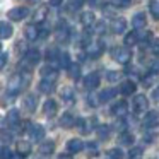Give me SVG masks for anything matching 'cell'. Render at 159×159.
<instances>
[{
  "label": "cell",
  "mask_w": 159,
  "mask_h": 159,
  "mask_svg": "<svg viewBox=\"0 0 159 159\" xmlns=\"http://www.w3.org/2000/svg\"><path fill=\"white\" fill-rule=\"evenodd\" d=\"M28 79L29 75H24L22 72H17L14 74V75L9 79V84H7V94L11 98L17 96L19 93H21L22 89H24L26 86H28Z\"/></svg>",
  "instance_id": "1"
},
{
  "label": "cell",
  "mask_w": 159,
  "mask_h": 159,
  "mask_svg": "<svg viewBox=\"0 0 159 159\" xmlns=\"http://www.w3.org/2000/svg\"><path fill=\"white\" fill-rule=\"evenodd\" d=\"M111 57H113L115 62L121 63V65H127L132 58V52L127 46H115V48L111 50Z\"/></svg>",
  "instance_id": "2"
},
{
  "label": "cell",
  "mask_w": 159,
  "mask_h": 159,
  "mask_svg": "<svg viewBox=\"0 0 159 159\" xmlns=\"http://www.w3.org/2000/svg\"><path fill=\"white\" fill-rule=\"evenodd\" d=\"M39 58H41V55H39V50H34V48H31V50H26V53H24V60L21 62V65L24 63V69H31V67H34L36 63L39 62Z\"/></svg>",
  "instance_id": "3"
},
{
  "label": "cell",
  "mask_w": 159,
  "mask_h": 159,
  "mask_svg": "<svg viewBox=\"0 0 159 159\" xmlns=\"http://www.w3.org/2000/svg\"><path fill=\"white\" fill-rule=\"evenodd\" d=\"M104 53V41L103 39H93L89 46H87V55L91 58H99Z\"/></svg>",
  "instance_id": "4"
},
{
  "label": "cell",
  "mask_w": 159,
  "mask_h": 159,
  "mask_svg": "<svg viewBox=\"0 0 159 159\" xmlns=\"http://www.w3.org/2000/svg\"><path fill=\"white\" fill-rule=\"evenodd\" d=\"M99 82H101L99 72H91V74H87V75L84 77V87L89 89V91H94L98 86H99Z\"/></svg>",
  "instance_id": "5"
},
{
  "label": "cell",
  "mask_w": 159,
  "mask_h": 159,
  "mask_svg": "<svg viewBox=\"0 0 159 159\" xmlns=\"http://www.w3.org/2000/svg\"><path fill=\"white\" fill-rule=\"evenodd\" d=\"M149 108V101L144 94H137L134 98V111L135 113H145Z\"/></svg>",
  "instance_id": "6"
},
{
  "label": "cell",
  "mask_w": 159,
  "mask_h": 159,
  "mask_svg": "<svg viewBox=\"0 0 159 159\" xmlns=\"http://www.w3.org/2000/svg\"><path fill=\"white\" fill-rule=\"evenodd\" d=\"M29 16V9L28 7H14L9 11V19L11 21H22V19H26Z\"/></svg>",
  "instance_id": "7"
},
{
  "label": "cell",
  "mask_w": 159,
  "mask_h": 159,
  "mask_svg": "<svg viewBox=\"0 0 159 159\" xmlns=\"http://www.w3.org/2000/svg\"><path fill=\"white\" fill-rule=\"evenodd\" d=\"M7 125L9 128H12V130H19V127H21V115H19L17 110H11L7 113Z\"/></svg>",
  "instance_id": "8"
},
{
  "label": "cell",
  "mask_w": 159,
  "mask_h": 159,
  "mask_svg": "<svg viewBox=\"0 0 159 159\" xmlns=\"http://www.w3.org/2000/svg\"><path fill=\"white\" fill-rule=\"evenodd\" d=\"M75 125L79 127L80 134H89L96 125V118H79Z\"/></svg>",
  "instance_id": "9"
},
{
  "label": "cell",
  "mask_w": 159,
  "mask_h": 159,
  "mask_svg": "<svg viewBox=\"0 0 159 159\" xmlns=\"http://www.w3.org/2000/svg\"><path fill=\"white\" fill-rule=\"evenodd\" d=\"M145 128H154L159 125V113L157 111H147L144 116V121H142Z\"/></svg>",
  "instance_id": "10"
},
{
  "label": "cell",
  "mask_w": 159,
  "mask_h": 159,
  "mask_svg": "<svg viewBox=\"0 0 159 159\" xmlns=\"http://www.w3.org/2000/svg\"><path fill=\"white\" fill-rule=\"evenodd\" d=\"M145 24H147V17H145L144 12H137V14L132 17V28H134L135 31H140V29H144Z\"/></svg>",
  "instance_id": "11"
},
{
  "label": "cell",
  "mask_w": 159,
  "mask_h": 159,
  "mask_svg": "<svg viewBox=\"0 0 159 159\" xmlns=\"http://www.w3.org/2000/svg\"><path fill=\"white\" fill-rule=\"evenodd\" d=\"M29 135H31V140H43L45 139V128L39 123H33L29 125Z\"/></svg>",
  "instance_id": "12"
},
{
  "label": "cell",
  "mask_w": 159,
  "mask_h": 159,
  "mask_svg": "<svg viewBox=\"0 0 159 159\" xmlns=\"http://www.w3.org/2000/svg\"><path fill=\"white\" fill-rule=\"evenodd\" d=\"M110 28L115 34H121V33H125V29H127V21H125L123 17H115L113 21H111Z\"/></svg>",
  "instance_id": "13"
},
{
  "label": "cell",
  "mask_w": 159,
  "mask_h": 159,
  "mask_svg": "<svg viewBox=\"0 0 159 159\" xmlns=\"http://www.w3.org/2000/svg\"><path fill=\"white\" fill-rule=\"evenodd\" d=\"M58 77V69L55 65H46L41 69V79H48V80H57Z\"/></svg>",
  "instance_id": "14"
},
{
  "label": "cell",
  "mask_w": 159,
  "mask_h": 159,
  "mask_svg": "<svg viewBox=\"0 0 159 159\" xmlns=\"http://www.w3.org/2000/svg\"><path fill=\"white\" fill-rule=\"evenodd\" d=\"M127 111H128V104H127V101H123V99L118 101V103H115L113 106H111V113H113L115 116H118V118L125 116Z\"/></svg>",
  "instance_id": "15"
},
{
  "label": "cell",
  "mask_w": 159,
  "mask_h": 159,
  "mask_svg": "<svg viewBox=\"0 0 159 159\" xmlns=\"http://www.w3.org/2000/svg\"><path fill=\"white\" fill-rule=\"evenodd\" d=\"M69 34H70V28L67 22H60L58 28H57L55 31V36L58 41H65V39H69Z\"/></svg>",
  "instance_id": "16"
},
{
  "label": "cell",
  "mask_w": 159,
  "mask_h": 159,
  "mask_svg": "<svg viewBox=\"0 0 159 159\" xmlns=\"http://www.w3.org/2000/svg\"><path fill=\"white\" fill-rule=\"evenodd\" d=\"M24 108L29 111V113H33V111L36 110V106H38V96L36 94H26L24 96Z\"/></svg>",
  "instance_id": "17"
},
{
  "label": "cell",
  "mask_w": 159,
  "mask_h": 159,
  "mask_svg": "<svg viewBox=\"0 0 159 159\" xmlns=\"http://www.w3.org/2000/svg\"><path fill=\"white\" fill-rule=\"evenodd\" d=\"M84 149V142L80 140V139H70L69 142H67V151L70 152V154H77V152H80Z\"/></svg>",
  "instance_id": "18"
},
{
  "label": "cell",
  "mask_w": 159,
  "mask_h": 159,
  "mask_svg": "<svg viewBox=\"0 0 159 159\" xmlns=\"http://www.w3.org/2000/svg\"><path fill=\"white\" fill-rule=\"evenodd\" d=\"M135 89H137V84L134 82V80H123L120 86V93L123 94V96H132V94L135 93Z\"/></svg>",
  "instance_id": "19"
},
{
  "label": "cell",
  "mask_w": 159,
  "mask_h": 159,
  "mask_svg": "<svg viewBox=\"0 0 159 159\" xmlns=\"http://www.w3.org/2000/svg\"><path fill=\"white\" fill-rule=\"evenodd\" d=\"M26 39L28 41H36L39 39V26L38 24H29L26 28Z\"/></svg>",
  "instance_id": "20"
},
{
  "label": "cell",
  "mask_w": 159,
  "mask_h": 159,
  "mask_svg": "<svg viewBox=\"0 0 159 159\" xmlns=\"http://www.w3.org/2000/svg\"><path fill=\"white\" fill-rule=\"evenodd\" d=\"M43 113L46 115V116H55L57 115V103L53 99H46L45 104H43Z\"/></svg>",
  "instance_id": "21"
},
{
  "label": "cell",
  "mask_w": 159,
  "mask_h": 159,
  "mask_svg": "<svg viewBox=\"0 0 159 159\" xmlns=\"http://www.w3.org/2000/svg\"><path fill=\"white\" fill-rule=\"evenodd\" d=\"M53 151H55V142L53 140L41 142V145H39V154L41 156H50V154H53Z\"/></svg>",
  "instance_id": "22"
},
{
  "label": "cell",
  "mask_w": 159,
  "mask_h": 159,
  "mask_svg": "<svg viewBox=\"0 0 159 159\" xmlns=\"http://www.w3.org/2000/svg\"><path fill=\"white\" fill-rule=\"evenodd\" d=\"M75 123H77V120L74 118L72 113H63L62 118H60V125H62L63 128H72Z\"/></svg>",
  "instance_id": "23"
},
{
  "label": "cell",
  "mask_w": 159,
  "mask_h": 159,
  "mask_svg": "<svg viewBox=\"0 0 159 159\" xmlns=\"http://www.w3.org/2000/svg\"><path fill=\"white\" fill-rule=\"evenodd\" d=\"M53 86H55V80L41 79V80H39L38 89H39V93H43V94H50V93L53 91Z\"/></svg>",
  "instance_id": "24"
},
{
  "label": "cell",
  "mask_w": 159,
  "mask_h": 159,
  "mask_svg": "<svg viewBox=\"0 0 159 159\" xmlns=\"http://www.w3.org/2000/svg\"><path fill=\"white\" fill-rule=\"evenodd\" d=\"M12 33H14L12 26L9 24L7 21H2V24H0V38H2V39H9L12 36Z\"/></svg>",
  "instance_id": "25"
},
{
  "label": "cell",
  "mask_w": 159,
  "mask_h": 159,
  "mask_svg": "<svg viewBox=\"0 0 159 159\" xmlns=\"http://www.w3.org/2000/svg\"><path fill=\"white\" fill-rule=\"evenodd\" d=\"M94 21H96V17H94V12H82L80 14V22H82L84 28H91V26L94 24Z\"/></svg>",
  "instance_id": "26"
},
{
  "label": "cell",
  "mask_w": 159,
  "mask_h": 159,
  "mask_svg": "<svg viewBox=\"0 0 159 159\" xmlns=\"http://www.w3.org/2000/svg\"><path fill=\"white\" fill-rule=\"evenodd\" d=\"M48 7L46 5H41V7L36 11V14H34V24H43V22L46 21V16H48Z\"/></svg>",
  "instance_id": "27"
},
{
  "label": "cell",
  "mask_w": 159,
  "mask_h": 159,
  "mask_svg": "<svg viewBox=\"0 0 159 159\" xmlns=\"http://www.w3.org/2000/svg\"><path fill=\"white\" fill-rule=\"evenodd\" d=\"M60 96H62V99L65 101V103H69V104H72L74 99H75L72 87H62V91H60Z\"/></svg>",
  "instance_id": "28"
},
{
  "label": "cell",
  "mask_w": 159,
  "mask_h": 159,
  "mask_svg": "<svg viewBox=\"0 0 159 159\" xmlns=\"http://www.w3.org/2000/svg\"><path fill=\"white\" fill-rule=\"evenodd\" d=\"M16 147H17V152H19V154H22V156L31 154V149H33L31 147V142H29V140H19Z\"/></svg>",
  "instance_id": "29"
},
{
  "label": "cell",
  "mask_w": 159,
  "mask_h": 159,
  "mask_svg": "<svg viewBox=\"0 0 159 159\" xmlns=\"http://www.w3.org/2000/svg\"><path fill=\"white\" fill-rule=\"evenodd\" d=\"M139 38H140L139 31H135V29H134L132 33H128V34L125 36V45H127V46H134V45H137V43L140 41Z\"/></svg>",
  "instance_id": "30"
},
{
  "label": "cell",
  "mask_w": 159,
  "mask_h": 159,
  "mask_svg": "<svg viewBox=\"0 0 159 159\" xmlns=\"http://www.w3.org/2000/svg\"><path fill=\"white\" fill-rule=\"evenodd\" d=\"M118 140H120L121 145H132V144H134V134L123 130V132L120 134V137H118Z\"/></svg>",
  "instance_id": "31"
},
{
  "label": "cell",
  "mask_w": 159,
  "mask_h": 159,
  "mask_svg": "<svg viewBox=\"0 0 159 159\" xmlns=\"http://www.w3.org/2000/svg\"><path fill=\"white\" fill-rule=\"evenodd\" d=\"M70 57H69V53L67 52H60V57H58V67H63V69H67L69 70L70 69Z\"/></svg>",
  "instance_id": "32"
},
{
  "label": "cell",
  "mask_w": 159,
  "mask_h": 159,
  "mask_svg": "<svg viewBox=\"0 0 159 159\" xmlns=\"http://www.w3.org/2000/svg\"><path fill=\"white\" fill-rule=\"evenodd\" d=\"M104 159H123V152H121V149L113 147V149H110V151L106 152Z\"/></svg>",
  "instance_id": "33"
},
{
  "label": "cell",
  "mask_w": 159,
  "mask_h": 159,
  "mask_svg": "<svg viewBox=\"0 0 159 159\" xmlns=\"http://www.w3.org/2000/svg\"><path fill=\"white\" fill-rule=\"evenodd\" d=\"M82 4H84V0H70L69 4H67V12H77L80 7H82Z\"/></svg>",
  "instance_id": "34"
},
{
  "label": "cell",
  "mask_w": 159,
  "mask_h": 159,
  "mask_svg": "<svg viewBox=\"0 0 159 159\" xmlns=\"http://www.w3.org/2000/svg\"><path fill=\"white\" fill-rule=\"evenodd\" d=\"M115 94H116V91H115V89H104L103 93L99 94V101H101V103H106V101L113 99Z\"/></svg>",
  "instance_id": "35"
},
{
  "label": "cell",
  "mask_w": 159,
  "mask_h": 159,
  "mask_svg": "<svg viewBox=\"0 0 159 159\" xmlns=\"http://www.w3.org/2000/svg\"><path fill=\"white\" fill-rule=\"evenodd\" d=\"M110 132H111V128L108 127V125H99V127H98V137H99L101 140H106V139L110 137Z\"/></svg>",
  "instance_id": "36"
},
{
  "label": "cell",
  "mask_w": 159,
  "mask_h": 159,
  "mask_svg": "<svg viewBox=\"0 0 159 159\" xmlns=\"http://www.w3.org/2000/svg\"><path fill=\"white\" fill-rule=\"evenodd\" d=\"M142 156H144V151H142V147H139V145L132 147L130 152H128V159H142Z\"/></svg>",
  "instance_id": "37"
},
{
  "label": "cell",
  "mask_w": 159,
  "mask_h": 159,
  "mask_svg": "<svg viewBox=\"0 0 159 159\" xmlns=\"http://www.w3.org/2000/svg\"><path fill=\"white\" fill-rule=\"evenodd\" d=\"M149 11L156 19H159V0H151L149 2Z\"/></svg>",
  "instance_id": "38"
},
{
  "label": "cell",
  "mask_w": 159,
  "mask_h": 159,
  "mask_svg": "<svg viewBox=\"0 0 159 159\" xmlns=\"http://www.w3.org/2000/svg\"><path fill=\"white\" fill-rule=\"evenodd\" d=\"M132 4V0H111V5L116 9H127Z\"/></svg>",
  "instance_id": "39"
},
{
  "label": "cell",
  "mask_w": 159,
  "mask_h": 159,
  "mask_svg": "<svg viewBox=\"0 0 159 159\" xmlns=\"http://www.w3.org/2000/svg\"><path fill=\"white\" fill-rule=\"evenodd\" d=\"M69 74H70V77H72V79H77V77L80 75V67L77 65V63H74V65H70V69H69Z\"/></svg>",
  "instance_id": "40"
},
{
  "label": "cell",
  "mask_w": 159,
  "mask_h": 159,
  "mask_svg": "<svg viewBox=\"0 0 159 159\" xmlns=\"http://www.w3.org/2000/svg\"><path fill=\"white\" fill-rule=\"evenodd\" d=\"M87 151H89V156H93V157H96V156L99 154V151H98V145L94 144V142H89V144H87Z\"/></svg>",
  "instance_id": "41"
},
{
  "label": "cell",
  "mask_w": 159,
  "mask_h": 159,
  "mask_svg": "<svg viewBox=\"0 0 159 159\" xmlns=\"http://www.w3.org/2000/svg\"><path fill=\"white\" fill-rule=\"evenodd\" d=\"M120 77H121L120 72H106V79L110 82H116V80H120Z\"/></svg>",
  "instance_id": "42"
},
{
  "label": "cell",
  "mask_w": 159,
  "mask_h": 159,
  "mask_svg": "<svg viewBox=\"0 0 159 159\" xmlns=\"http://www.w3.org/2000/svg\"><path fill=\"white\" fill-rule=\"evenodd\" d=\"M94 31H96L98 34H103V33L106 31V22H104V21H99V22L96 24V28H94Z\"/></svg>",
  "instance_id": "43"
},
{
  "label": "cell",
  "mask_w": 159,
  "mask_h": 159,
  "mask_svg": "<svg viewBox=\"0 0 159 159\" xmlns=\"http://www.w3.org/2000/svg\"><path fill=\"white\" fill-rule=\"evenodd\" d=\"M12 157V152L7 145H2V159H11Z\"/></svg>",
  "instance_id": "44"
},
{
  "label": "cell",
  "mask_w": 159,
  "mask_h": 159,
  "mask_svg": "<svg viewBox=\"0 0 159 159\" xmlns=\"http://www.w3.org/2000/svg\"><path fill=\"white\" fill-rule=\"evenodd\" d=\"M151 48H152V53H154V55H157V57H159V38H157V39H154V41H152Z\"/></svg>",
  "instance_id": "45"
},
{
  "label": "cell",
  "mask_w": 159,
  "mask_h": 159,
  "mask_svg": "<svg viewBox=\"0 0 159 159\" xmlns=\"http://www.w3.org/2000/svg\"><path fill=\"white\" fill-rule=\"evenodd\" d=\"M7 60H9V53H7V52H2V60H0V65H2V69L7 65Z\"/></svg>",
  "instance_id": "46"
},
{
  "label": "cell",
  "mask_w": 159,
  "mask_h": 159,
  "mask_svg": "<svg viewBox=\"0 0 159 159\" xmlns=\"http://www.w3.org/2000/svg\"><path fill=\"white\" fill-rule=\"evenodd\" d=\"M151 72H152V74H159V60L152 62V65H151Z\"/></svg>",
  "instance_id": "47"
},
{
  "label": "cell",
  "mask_w": 159,
  "mask_h": 159,
  "mask_svg": "<svg viewBox=\"0 0 159 159\" xmlns=\"http://www.w3.org/2000/svg\"><path fill=\"white\" fill-rule=\"evenodd\" d=\"M11 134H7V132H5V130H2V140H4V145L5 144H7V142H11Z\"/></svg>",
  "instance_id": "48"
},
{
  "label": "cell",
  "mask_w": 159,
  "mask_h": 159,
  "mask_svg": "<svg viewBox=\"0 0 159 159\" xmlns=\"http://www.w3.org/2000/svg\"><path fill=\"white\" fill-rule=\"evenodd\" d=\"M62 4H63V0H50V5H53V7H58Z\"/></svg>",
  "instance_id": "49"
},
{
  "label": "cell",
  "mask_w": 159,
  "mask_h": 159,
  "mask_svg": "<svg viewBox=\"0 0 159 159\" xmlns=\"http://www.w3.org/2000/svg\"><path fill=\"white\" fill-rule=\"evenodd\" d=\"M22 157H24V156L17 152V154H12V157H11V159H22Z\"/></svg>",
  "instance_id": "50"
},
{
  "label": "cell",
  "mask_w": 159,
  "mask_h": 159,
  "mask_svg": "<svg viewBox=\"0 0 159 159\" xmlns=\"http://www.w3.org/2000/svg\"><path fill=\"white\" fill-rule=\"evenodd\" d=\"M154 99H156V101H157V103H159V87H157V89L154 91Z\"/></svg>",
  "instance_id": "51"
},
{
  "label": "cell",
  "mask_w": 159,
  "mask_h": 159,
  "mask_svg": "<svg viewBox=\"0 0 159 159\" xmlns=\"http://www.w3.org/2000/svg\"><path fill=\"white\" fill-rule=\"evenodd\" d=\"M58 159H72V157L69 154H62V156H58Z\"/></svg>",
  "instance_id": "52"
},
{
  "label": "cell",
  "mask_w": 159,
  "mask_h": 159,
  "mask_svg": "<svg viewBox=\"0 0 159 159\" xmlns=\"http://www.w3.org/2000/svg\"><path fill=\"white\" fill-rule=\"evenodd\" d=\"M89 4H93V5H94V4H98V0H89Z\"/></svg>",
  "instance_id": "53"
}]
</instances>
